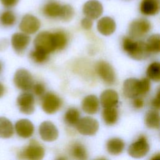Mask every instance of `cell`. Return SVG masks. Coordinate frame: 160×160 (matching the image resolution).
Returning a JSON list of instances; mask_svg holds the SVG:
<instances>
[{
  "label": "cell",
  "instance_id": "cell-1",
  "mask_svg": "<svg viewBox=\"0 0 160 160\" xmlns=\"http://www.w3.org/2000/svg\"><path fill=\"white\" fill-rule=\"evenodd\" d=\"M122 47L129 56L135 60H143L150 54L146 42L141 41H134L128 37L124 38Z\"/></svg>",
  "mask_w": 160,
  "mask_h": 160
},
{
  "label": "cell",
  "instance_id": "cell-2",
  "mask_svg": "<svg viewBox=\"0 0 160 160\" xmlns=\"http://www.w3.org/2000/svg\"><path fill=\"white\" fill-rule=\"evenodd\" d=\"M34 44L35 49L42 50L49 54L57 50L54 32L42 31L39 33L34 39Z\"/></svg>",
  "mask_w": 160,
  "mask_h": 160
},
{
  "label": "cell",
  "instance_id": "cell-3",
  "mask_svg": "<svg viewBox=\"0 0 160 160\" xmlns=\"http://www.w3.org/2000/svg\"><path fill=\"white\" fill-rule=\"evenodd\" d=\"M15 86L22 91H29L32 89L34 82L31 74L26 69H18L13 78Z\"/></svg>",
  "mask_w": 160,
  "mask_h": 160
},
{
  "label": "cell",
  "instance_id": "cell-4",
  "mask_svg": "<svg viewBox=\"0 0 160 160\" xmlns=\"http://www.w3.org/2000/svg\"><path fill=\"white\" fill-rule=\"evenodd\" d=\"M150 22L144 18L134 19L129 24V33L132 38H139L146 35L151 29Z\"/></svg>",
  "mask_w": 160,
  "mask_h": 160
},
{
  "label": "cell",
  "instance_id": "cell-5",
  "mask_svg": "<svg viewBox=\"0 0 160 160\" xmlns=\"http://www.w3.org/2000/svg\"><path fill=\"white\" fill-rule=\"evenodd\" d=\"M76 126L80 134L85 136H93L98 131L99 123L96 119L86 116L79 119Z\"/></svg>",
  "mask_w": 160,
  "mask_h": 160
},
{
  "label": "cell",
  "instance_id": "cell-6",
  "mask_svg": "<svg viewBox=\"0 0 160 160\" xmlns=\"http://www.w3.org/2000/svg\"><path fill=\"white\" fill-rule=\"evenodd\" d=\"M19 158L31 160H40L44 158V149L37 141L31 140L29 144L19 154Z\"/></svg>",
  "mask_w": 160,
  "mask_h": 160
},
{
  "label": "cell",
  "instance_id": "cell-7",
  "mask_svg": "<svg viewBox=\"0 0 160 160\" xmlns=\"http://www.w3.org/2000/svg\"><path fill=\"white\" fill-rule=\"evenodd\" d=\"M149 150V145L146 138L141 136L132 143L128 148V152L130 156L134 158H141L146 156Z\"/></svg>",
  "mask_w": 160,
  "mask_h": 160
},
{
  "label": "cell",
  "instance_id": "cell-8",
  "mask_svg": "<svg viewBox=\"0 0 160 160\" xmlns=\"http://www.w3.org/2000/svg\"><path fill=\"white\" fill-rule=\"evenodd\" d=\"M96 71L101 78L108 84H112L116 81V74L112 66L108 62L100 61L96 65Z\"/></svg>",
  "mask_w": 160,
  "mask_h": 160
},
{
  "label": "cell",
  "instance_id": "cell-9",
  "mask_svg": "<svg viewBox=\"0 0 160 160\" xmlns=\"http://www.w3.org/2000/svg\"><path fill=\"white\" fill-rule=\"evenodd\" d=\"M62 101L59 97L52 92H47L42 101V108L47 114H54L61 107Z\"/></svg>",
  "mask_w": 160,
  "mask_h": 160
},
{
  "label": "cell",
  "instance_id": "cell-10",
  "mask_svg": "<svg viewBox=\"0 0 160 160\" xmlns=\"http://www.w3.org/2000/svg\"><path fill=\"white\" fill-rule=\"evenodd\" d=\"M40 26V21L36 16L29 14H27L22 17L19 25L20 30L27 34L35 33L39 30Z\"/></svg>",
  "mask_w": 160,
  "mask_h": 160
},
{
  "label": "cell",
  "instance_id": "cell-11",
  "mask_svg": "<svg viewBox=\"0 0 160 160\" xmlns=\"http://www.w3.org/2000/svg\"><path fill=\"white\" fill-rule=\"evenodd\" d=\"M34 98L29 92H23L17 98V104L19 111L25 114H31L35 110Z\"/></svg>",
  "mask_w": 160,
  "mask_h": 160
},
{
  "label": "cell",
  "instance_id": "cell-12",
  "mask_svg": "<svg viewBox=\"0 0 160 160\" xmlns=\"http://www.w3.org/2000/svg\"><path fill=\"white\" fill-rule=\"evenodd\" d=\"M41 139L46 142H52L58 138L59 132L56 126L51 121H44L39 127Z\"/></svg>",
  "mask_w": 160,
  "mask_h": 160
},
{
  "label": "cell",
  "instance_id": "cell-13",
  "mask_svg": "<svg viewBox=\"0 0 160 160\" xmlns=\"http://www.w3.org/2000/svg\"><path fill=\"white\" fill-rule=\"evenodd\" d=\"M82 12L87 18L96 19L102 14L103 7L102 4L98 0H89L84 3Z\"/></svg>",
  "mask_w": 160,
  "mask_h": 160
},
{
  "label": "cell",
  "instance_id": "cell-14",
  "mask_svg": "<svg viewBox=\"0 0 160 160\" xmlns=\"http://www.w3.org/2000/svg\"><path fill=\"white\" fill-rule=\"evenodd\" d=\"M123 92L129 98H135L142 95L140 80L134 78L126 79L123 83Z\"/></svg>",
  "mask_w": 160,
  "mask_h": 160
},
{
  "label": "cell",
  "instance_id": "cell-15",
  "mask_svg": "<svg viewBox=\"0 0 160 160\" xmlns=\"http://www.w3.org/2000/svg\"><path fill=\"white\" fill-rule=\"evenodd\" d=\"M31 38L26 33L16 32L11 37L12 47L18 54H21L25 51L30 42Z\"/></svg>",
  "mask_w": 160,
  "mask_h": 160
},
{
  "label": "cell",
  "instance_id": "cell-16",
  "mask_svg": "<svg viewBox=\"0 0 160 160\" xmlns=\"http://www.w3.org/2000/svg\"><path fill=\"white\" fill-rule=\"evenodd\" d=\"M15 130L18 135L22 138H30L34 133V125L27 119H21L15 124Z\"/></svg>",
  "mask_w": 160,
  "mask_h": 160
},
{
  "label": "cell",
  "instance_id": "cell-17",
  "mask_svg": "<svg viewBox=\"0 0 160 160\" xmlns=\"http://www.w3.org/2000/svg\"><path fill=\"white\" fill-rule=\"evenodd\" d=\"M97 28L101 34L104 36H109L115 31L116 25L113 19L108 16H105L98 21Z\"/></svg>",
  "mask_w": 160,
  "mask_h": 160
},
{
  "label": "cell",
  "instance_id": "cell-18",
  "mask_svg": "<svg viewBox=\"0 0 160 160\" xmlns=\"http://www.w3.org/2000/svg\"><path fill=\"white\" fill-rule=\"evenodd\" d=\"M118 94L112 89L104 91L100 96V102L103 108L115 107L118 102Z\"/></svg>",
  "mask_w": 160,
  "mask_h": 160
},
{
  "label": "cell",
  "instance_id": "cell-19",
  "mask_svg": "<svg viewBox=\"0 0 160 160\" xmlns=\"http://www.w3.org/2000/svg\"><path fill=\"white\" fill-rule=\"evenodd\" d=\"M160 0H142L140 4V11L146 16H153L159 12Z\"/></svg>",
  "mask_w": 160,
  "mask_h": 160
},
{
  "label": "cell",
  "instance_id": "cell-20",
  "mask_svg": "<svg viewBox=\"0 0 160 160\" xmlns=\"http://www.w3.org/2000/svg\"><path fill=\"white\" fill-rule=\"evenodd\" d=\"M99 102L95 95H88L86 96L82 102V108L83 111L89 114L96 113L99 109Z\"/></svg>",
  "mask_w": 160,
  "mask_h": 160
},
{
  "label": "cell",
  "instance_id": "cell-21",
  "mask_svg": "<svg viewBox=\"0 0 160 160\" xmlns=\"http://www.w3.org/2000/svg\"><path fill=\"white\" fill-rule=\"evenodd\" d=\"M108 152L112 155H118L121 154L124 148V141L118 138L110 139L106 144Z\"/></svg>",
  "mask_w": 160,
  "mask_h": 160
},
{
  "label": "cell",
  "instance_id": "cell-22",
  "mask_svg": "<svg viewBox=\"0 0 160 160\" xmlns=\"http://www.w3.org/2000/svg\"><path fill=\"white\" fill-rule=\"evenodd\" d=\"M14 134L12 122L6 118L0 117V138H9Z\"/></svg>",
  "mask_w": 160,
  "mask_h": 160
},
{
  "label": "cell",
  "instance_id": "cell-23",
  "mask_svg": "<svg viewBox=\"0 0 160 160\" xmlns=\"http://www.w3.org/2000/svg\"><path fill=\"white\" fill-rule=\"evenodd\" d=\"M145 124L146 126L151 129H157L159 128V114L158 110H149L146 114Z\"/></svg>",
  "mask_w": 160,
  "mask_h": 160
},
{
  "label": "cell",
  "instance_id": "cell-24",
  "mask_svg": "<svg viewBox=\"0 0 160 160\" xmlns=\"http://www.w3.org/2000/svg\"><path fill=\"white\" fill-rule=\"evenodd\" d=\"M62 5L58 2L52 1L47 3L43 8V13L49 18H59L61 11Z\"/></svg>",
  "mask_w": 160,
  "mask_h": 160
},
{
  "label": "cell",
  "instance_id": "cell-25",
  "mask_svg": "<svg viewBox=\"0 0 160 160\" xmlns=\"http://www.w3.org/2000/svg\"><path fill=\"white\" fill-rule=\"evenodd\" d=\"M102 118L106 124H114L118 119V112L117 109L115 107L104 108L102 111Z\"/></svg>",
  "mask_w": 160,
  "mask_h": 160
},
{
  "label": "cell",
  "instance_id": "cell-26",
  "mask_svg": "<svg viewBox=\"0 0 160 160\" xmlns=\"http://www.w3.org/2000/svg\"><path fill=\"white\" fill-rule=\"evenodd\" d=\"M71 154L77 159L84 160L88 158V153L85 147L79 142H75L71 148Z\"/></svg>",
  "mask_w": 160,
  "mask_h": 160
},
{
  "label": "cell",
  "instance_id": "cell-27",
  "mask_svg": "<svg viewBox=\"0 0 160 160\" xmlns=\"http://www.w3.org/2000/svg\"><path fill=\"white\" fill-rule=\"evenodd\" d=\"M149 52L158 53L160 51V37L158 34L149 36L146 42Z\"/></svg>",
  "mask_w": 160,
  "mask_h": 160
},
{
  "label": "cell",
  "instance_id": "cell-28",
  "mask_svg": "<svg viewBox=\"0 0 160 160\" xmlns=\"http://www.w3.org/2000/svg\"><path fill=\"white\" fill-rule=\"evenodd\" d=\"M79 111L74 108H69L64 114L65 122L71 126H74L77 124L79 119Z\"/></svg>",
  "mask_w": 160,
  "mask_h": 160
},
{
  "label": "cell",
  "instance_id": "cell-29",
  "mask_svg": "<svg viewBox=\"0 0 160 160\" xmlns=\"http://www.w3.org/2000/svg\"><path fill=\"white\" fill-rule=\"evenodd\" d=\"M146 74L149 79L159 82L160 80V64L158 62L151 63L147 69Z\"/></svg>",
  "mask_w": 160,
  "mask_h": 160
},
{
  "label": "cell",
  "instance_id": "cell-30",
  "mask_svg": "<svg viewBox=\"0 0 160 160\" xmlns=\"http://www.w3.org/2000/svg\"><path fill=\"white\" fill-rule=\"evenodd\" d=\"M16 20L15 14L9 10L5 11L0 16V22L4 26H12Z\"/></svg>",
  "mask_w": 160,
  "mask_h": 160
},
{
  "label": "cell",
  "instance_id": "cell-31",
  "mask_svg": "<svg viewBox=\"0 0 160 160\" xmlns=\"http://www.w3.org/2000/svg\"><path fill=\"white\" fill-rule=\"evenodd\" d=\"M74 14V9L69 4L62 5L59 18L63 21H69L72 19Z\"/></svg>",
  "mask_w": 160,
  "mask_h": 160
},
{
  "label": "cell",
  "instance_id": "cell-32",
  "mask_svg": "<svg viewBox=\"0 0 160 160\" xmlns=\"http://www.w3.org/2000/svg\"><path fill=\"white\" fill-rule=\"evenodd\" d=\"M54 35L57 49L61 50L64 48L67 44L66 35L62 31H58L54 32Z\"/></svg>",
  "mask_w": 160,
  "mask_h": 160
},
{
  "label": "cell",
  "instance_id": "cell-33",
  "mask_svg": "<svg viewBox=\"0 0 160 160\" xmlns=\"http://www.w3.org/2000/svg\"><path fill=\"white\" fill-rule=\"evenodd\" d=\"M31 59L36 62L41 63L45 61L48 56V54L45 52L44 51L35 49L33 51H32L30 54Z\"/></svg>",
  "mask_w": 160,
  "mask_h": 160
},
{
  "label": "cell",
  "instance_id": "cell-34",
  "mask_svg": "<svg viewBox=\"0 0 160 160\" xmlns=\"http://www.w3.org/2000/svg\"><path fill=\"white\" fill-rule=\"evenodd\" d=\"M140 82L142 95L146 94L151 88V82L149 79L148 78H142L140 80Z\"/></svg>",
  "mask_w": 160,
  "mask_h": 160
},
{
  "label": "cell",
  "instance_id": "cell-35",
  "mask_svg": "<svg viewBox=\"0 0 160 160\" xmlns=\"http://www.w3.org/2000/svg\"><path fill=\"white\" fill-rule=\"evenodd\" d=\"M32 88L33 89L34 93L38 96H42L45 92V87L42 84L39 82L34 84Z\"/></svg>",
  "mask_w": 160,
  "mask_h": 160
},
{
  "label": "cell",
  "instance_id": "cell-36",
  "mask_svg": "<svg viewBox=\"0 0 160 160\" xmlns=\"http://www.w3.org/2000/svg\"><path fill=\"white\" fill-rule=\"evenodd\" d=\"M19 0H0L1 4L6 8H11L17 5Z\"/></svg>",
  "mask_w": 160,
  "mask_h": 160
},
{
  "label": "cell",
  "instance_id": "cell-37",
  "mask_svg": "<svg viewBox=\"0 0 160 160\" xmlns=\"http://www.w3.org/2000/svg\"><path fill=\"white\" fill-rule=\"evenodd\" d=\"M81 26L84 29H86V30H89L90 29L92 26V19L89 18H83L82 20H81Z\"/></svg>",
  "mask_w": 160,
  "mask_h": 160
},
{
  "label": "cell",
  "instance_id": "cell-38",
  "mask_svg": "<svg viewBox=\"0 0 160 160\" xmlns=\"http://www.w3.org/2000/svg\"><path fill=\"white\" fill-rule=\"evenodd\" d=\"M133 105L136 108H141L144 106V101L141 98H135L133 101Z\"/></svg>",
  "mask_w": 160,
  "mask_h": 160
},
{
  "label": "cell",
  "instance_id": "cell-39",
  "mask_svg": "<svg viewBox=\"0 0 160 160\" xmlns=\"http://www.w3.org/2000/svg\"><path fill=\"white\" fill-rule=\"evenodd\" d=\"M159 91H158L156 97L153 99V101L152 102V106L154 107L155 109H156V110H158L159 109Z\"/></svg>",
  "mask_w": 160,
  "mask_h": 160
},
{
  "label": "cell",
  "instance_id": "cell-40",
  "mask_svg": "<svg viewBox=\"0 0 160 160\" xmlns=\"http://www.w3.org/2000/svg\"><path fill=\"white\" fill-rule=\"evenodd\" d=\"M4 90H5V89H4L3 84L1 82H0V98H1L3 96Z\"/></svg>",
  "mask_w": 160,
  "mask_h": 160
},
{
  "label": "cell",
  "instance_id": "cell-41",
  "mask_svg": "<svg viewBox=\"0 0 160 160\" xmlns=\"http://www.w3.org/2000/svg\"><path fill=\"white\" fill-rule=\"evenodd\" d=\"M1 69H2V66H1V64L0 63V72L1 71Z\"/></svg>",
  "mask_w": 160,
  "mask_h": 160
}]
</instances>
